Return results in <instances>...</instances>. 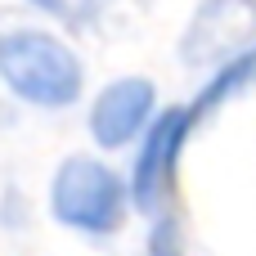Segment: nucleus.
I'll use <instances>...</instances> for the list:
<instances>
[{"instance_id": "nucleus-1", "label": "nucleus", "mask_w": 256, "mask_h": 256, "mask_svg": "<svg viewBox=\"0 0 256 256\" xmlns=\"http://www.w3.org/2000/svg\"><path fill=\"white\" fill-rule=\"evenodd\" d=\"M0 90L40 117L72 112L90 99V68L76 40L45 18L0 22Z\"/></svg>"}, {"instance_id": "nucleus-2", "label": "nucleus", "mask_w": 256, "mask_h": 256, "mask_svg": "<svg viewBox=\"0 0 256 256\" xmlns=\"http://www.w3.org/2000/svg\"><path fill=\"white\" fill-rule=\"evenodd\" d=\"M45 216L72 238L112 243L135 216L126 166L104 153H63L45 180Z\"/></svg>"}, {"instance_id": "nucleus-3", "label": "nucleus", "mask_w": 256, "mask_h": 256, "mask_svg": "<svg viewBox=\"0 0 256 256\" xmlns=\"http://www.w3.org/2000/svg\"><path fill=\"white\" fill-rule=\"evenodd\" d=\"M194 130H198V117H194L189 99L184 104H166L158 112V122L144 130V140L130 148L126 180H130V198H135V216L153 220L162 212H176L180 166H184Z\"/></svg>"}, {"instance_id": "nucleus-4", "label": "nucleus", "mask_w": 256, "mask_h": 256, "mask_svg": "<svg viewBox=\"0 0 256 256\" xmlns=\"http://www.w3.org/2000/svg\"><path fill=\"white\" fill-rule=\"evenodd\" d=\"M162 108H166L162 86L148 72H117L104 86H94L86 99V140L104 158L130 153L144 140V130L158 122Z\"/></svg>"}, {"instance_id": "nucleus-5", "label": "nucleus", "mask_w": 256, "mask_h": 256, "mask_svg": "<svg viewBox=\"0 0 256 256\" xmlns=\"http://www.w3.org/2000/svg\"><path fill=\"white\" fill-rule=\"evenodd\" d=\"M256 45V0H194L176 32V63L198 81Z\"/></svg>"}, {"instance_id": "nucleus-6", "label": "nucleus", "mask_w": 256, "mask_h": 256, "mask_svg": "<svg viewBox=\"0 0 256 256\" xmlns=\"http://www.w3.org/2000/svg\"><path fill=\"white\" fill-rule=\"evenodd\" d=\"M22 9H32V18L63 27L68 36H90L135 18L140 9H148V0H22Z\"/></svg>"}, {"instance_id": "nucleus-7", "label": "nucleus", "mask_w": 256, "mask_h": 256, "mask_svg": "<svg viewBox=\"0 0 256 256\" xmlns=\"http://www.w3.org/2000/svg\"><path fill=\"white\" fill-rule=\"evenodd\" d=\"M252 90H256V45L243 50L238 58H230L225 68L207 72V76L198 81L189 108H194V117H198V126H202V122H212L216 112H225L234 99H243V94H252Z\"/></svg>"}, {"instance_id": "nucleus-8", "label": "nucleus", "mask_w": 256, "mask_h": 256, "mask_svg": "<svg viewBox=\"0 0 256 256\" xmlns=\"http://www.w3.org/2000/svg\"><path fill=\"white\" fill-rule=\"evenodd\" d=\"M144 256H189L180 212H162V216L144 220Z\"/></svg>"}]
</instances>
